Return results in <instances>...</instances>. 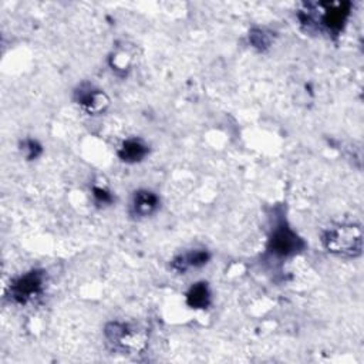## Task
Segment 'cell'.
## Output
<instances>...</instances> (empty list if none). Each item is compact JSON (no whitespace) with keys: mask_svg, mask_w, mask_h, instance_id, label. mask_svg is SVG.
I'll return each mask as SVG.
<instances>
[{"mask_svg":"<svg viewBox=\"0 0 364 364\" xmlns=\"http://www.w3.org/2000/svg\"><path fill=\"white\" fill-rule=\"evenodd\" d=\"M321 242L336 257L357 258L363 249V231L356 224H339L323 232Z\"/></svg>","mask_w":364,"mask_h":364,"instance_id":"1","label":"cell"},{"mask_svg":"<svg viewBox=\"0 0 364 364\" xmlns=\"http://www.w3.org/2000/svg\"><path fill=\"white\" fill-rule=\"evenodd\" d=\"M149 154V145L139 138H130L123 142L119 150V157L121 161L128 164H135L142 161Z\"/></svg>","mask_w":364,"mask_h":364,"instance_id":"8","label":"cell"},{"mask_svg":"<svg viewBox=\"0 0 364 364\" xmlns=\"http://www.w3.org/2000/svg\"><path fill=\"white\" fill-rule=\"evenodd\" d=\"M249 39H250V42H252V45H253L255 47H258V49H261V50L265 49V47H268V46L271 45L269 36L265 34V31H262V30H253L252 34L249 36Z\"/></svg>","mask_w":364,"mask_h":364,"instance_id":"11","label":"cell"},{"mask_svg":"<svg viewBox=\"0 0 364 364\" xmlns=\"http://www.w3.org/2000/svg\"><path fill=\"white\" fill-rule=\"evenodd\" d=\"M94 198L98 201V202H103V204H108L113 201V197L112 194L103 190V188H94Z\"/></svg>","mask_w":364,"mask_h":364,"instance_id":"13","label":"cell"},{"mask_svg":"<svg viewBox=\"0 0 364 364\" xmlns=\"http://www.w3.org/2000/svg\"><path fill=\"white\" fill-rule=\"evenodd\" d=\"M187 305L191 309H206L211 305V292L205 282H198L187 292Z\"/></svg>","mask_w":364,"mask_h":364,"instance_id":"10","label":"cell"},{"mask_svg":"<svg viewBox=\"0 0 364 364\" xmlns=\"http://www.w3.org/2000/svg\"><path fill=\"white\" fill-rule=\"evenodd\" d=\"M105 336L112 344L116 347H120L123 350H130V349H137V344L139 340L137 332L126 323H119L113 321L105 327Z\"/></svg>","mask_w":364,"mask_h":364,"instance_id":"5","label":"cell"},{"mask_svg":"<svg viewBox=\"0 0 364 364\" xmlns=\"http://www.w3.org/2000/svg\"><path fill=\"white\" fill-rule=\"evenodd\" d=\"M351 5L347 2L343 3H319L317 9L321 12L320 26L332 33H339L350 15Z\"/></svg>","mask_w":364,"mask_h":364,"instance_id":"4","label":"cell"},{"mask_svg":"<svg viewBox=\"0 0 364 364\" xmlns=\"http://www.w3.org/2000/svg\"><path fill=\"white\" fill-rule=\"evenodd\" d=\"M23 147H24L23 151H24L27 160H34V158H38V157L40 156V153H42V147H40V144H39L38 141L27 139V141H24Z\"/></svg>","mask_w":364,"mask_h":364,"instance_id":"12","label":"cell"},{"mask_svg":"<svg viewBox=\"0 0 364 364\" xmlns=\"http://www.w3.org/2000/svg\"><path fill=\"white\" fill-rule=\"evenodd\" d=\"M269 248L278 257L287 258L302 250L303 241L289 227L280 225L273 231Z\"/></svg>","mask_w":364,"mask_h":364,"instance_id":"3","label":"cell"},{"mask_svg":"<svg viewBox=\"0 0 364 364\" xmlns=\"http://www.w3.org/2000/svg\"><path fill=\"white\" fill-rule=\"evenodd\" d=\"M209 261V253L204 249H195L190 250L184 255H179L178 258L174 259L172 268L178 271L179 273H184L191 268H201L206 265Z\"/></svg>","mask_w":364,"mask_h":364,"instance_id":"9","label":"cell"},{"mask_svg":"<svg viewBox=\"0 0 364 364\" xmlns=\"http://www.w3.org/2000/svg\"><path fill=\"white\" fill-rule=\"evenodd\" d=\"M158 205H160V199L154 192L149 190H139L132 197L131 209L135 216L145 218L153 215L157 211Z\"/></svg>","mask_w":364,"mask_h":364,"instance_id":"6","label":"cell"},{"mask_svg":"<svg viewBox=\"0 0 364 364\" xmlns=\"http://www.w3.org/2000/svg\"><path fill=\"white\" fill-rule=\"evenodd\" d=\"M45 285V275L39 271L27 272L16 278L10 285V295L16 303L24 305L33 298L42 294Z\"/></svg>","mask_w":364,"mask_h":364,"instance_id":"2","label":"cell"},{"mask_svg":"<svg viewBox=\"0 0 364 364\" xmlns=\"http://www.w3.org/2000/svg\"><path fill=\"white\" fill-rule=\"evenodd\" d=\"M79 104L89 114H100L110 104V100L101 91L96 89L82 90L79 94Z\"/></svg>","mask_w":364,"mask_h":364,"instance_id":"7","label":"cell"}]
</instances>
